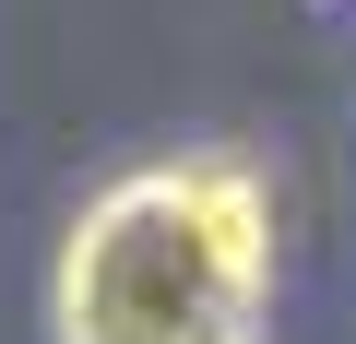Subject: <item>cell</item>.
I'll return each mask as SVG.
<instances>
[{
  "label": "cell",
  "instance_id": "cell-1",
  "mask_svg": "<svg viewBox=\"0 0 356 344\" xmlns=\"http://www.w3.org/2000/svg\"><path fill=\"white\" fill-rule=\"evenodd\" d=\"M273 285L261 179L226 154L131 166L60 249V344H250Z\"/></svg>",
  "mask_w": 356,
  "mask_h": 344
}]
</instances>
